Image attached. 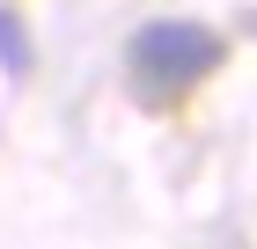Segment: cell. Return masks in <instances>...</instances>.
Wrapping results in <instances>:
<instances>
[{"label":"cell","instance_id":"1","mask_svg":"<svg viewBox=\"0 0 257 249\" xmlns=\"http://www.w3.org/2000/svg\"><path fill=\"white\" fill-rule=\"evenodd\" d=\"M228 66V37L220 30H206V22H147V30H133V44H125V81H133V96L147 103V110H169V103H184L206 74H220Z\"/></svg>","mask_w":257,"mask_h":249},{"label":"cell","instance_id":"2","mask_svg":"<svg viewBox=\"0 0 257 249\" xmlns=\"http://www.w3.org/2000/svg\"><path fill=\"white\" fill-rule=\"evenodd\" d=\"M0 66H8V74H30V30H22V15H8V8H0Z\"/></svg>","mask_w":257,"mask_h":249}]
</instances>
